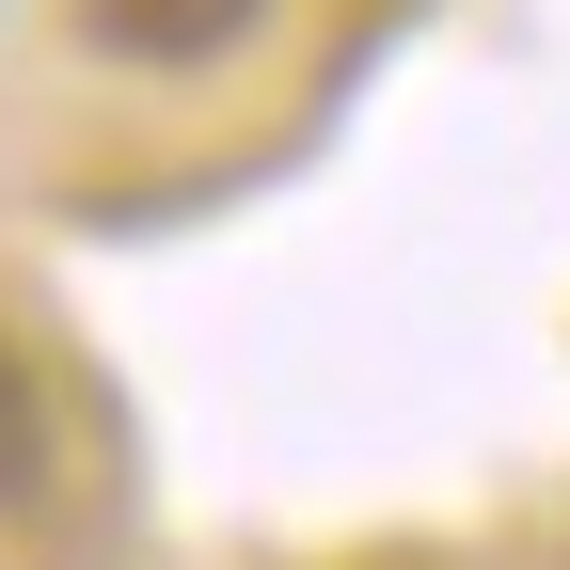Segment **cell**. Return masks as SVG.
<instances>
[{"label":"cell","instance_id":"1","mask_svg":"<svg viewBox=\"0 0 570 570\" xmlns=\"http://www.w3.org/2000/svg\"><path fill=\"white\" fill-rule=\"evenodd\" d=\"M254 17H269V0H80V32L111 63H223Z\"/></svg>","mask_w":570,"mask_h":570},{"label":"cell","instance_id":"2","mask_svg":"<svg viewBox=\"0 0 570 570\" xmlns=\"http://www.w3.org/2000/svg\"><path fill=\"white\" fill-rule=\"evenodd\" d=\"M48 475H63V412L32 381V348L0 333V508H48Z\"/></svg>","mask_w":570,"mask_h":570}]
</instances>
